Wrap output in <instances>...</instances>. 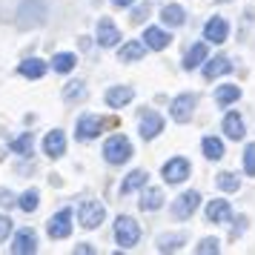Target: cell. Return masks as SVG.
Listing matches in <instances>:
<instances>
[{
    "label": "cell",
    "instance_id": "obj_1",
    "mask_svg": "<svg viewBox=\"0 0 255 255\" xmlns=\"http://www.w3.org/2000/svg\"><path fill=\"white\" fill-rule=\"evenodd\" d=\"M115 241H118V247L132 250L140 241V224L135 218H129V215H121L115 221Z\"/></svg>",
    "mask_w": 255,
    "mask_h": 255
},
{
    "label": "cell",
    "instance_id": "obj_2",
    "mask_svg": "<svg viewBox=\"0 0 255 255\" xmlns=\"http://www.w3.org/2000/svg\"><path fill=\"white\" fill-rule=\"evenodd\" d=\"M104 155L109 163H127L132 155V143L127 140V135H112L104 143Z\"/></svg>",
    "mask_w": 255,
    "mask_h": 255
},
{
    "label": "cell",
    "instance_id": "obj_3",
    "mask_svg": "<svg viewBox=\"0 0 255 255\" xmlns=\"http://www.w3.org/2000/svg\"><path fill=\"white\" fill-rule=\"evenodd\" d=\"M118 121H106V118H98V115H83L78 121V140H92L98 138L106 127H115Z\"/></svg>",
    "mask_w": 255,
    "mask_h": 255
},
{
    "label": "cell",
    "instance_id": "obj_4",
    "mask_svg": "<svg viewBox=\"0 0 255 255\" xmlns=\"http://www.w3.org/2000/svg\"><path fill=\"white\" fill-rule=\"evenodd\" d=\"M81 227L83 230H98L104 224V215H106V207L101 201H83L81 204Z\"/></svg>",
    "mask_w": 255,
    "mask_h": 255
},
{
    "label": "cell",
    "instance_id": "obj_5",
    "mask_svg": "<svg viewBox=\"0 0 255 255\" xmlns=\"http://www.w3.org/2000/svg\"><path fill=\"white\" fill-rule=\"evenodd\" d=\"M46 232L49 238H55V241H60V238H69L72 235V209H60V212H55L52 218H49L46 224Z\"/></svg>",
    "mask_w": 255,
    "mask_h": 255
},
{
    "label": "cell",
    "instance_id": "obj_6",
    "mask_svg": "<svg viewBox=\"0 0 255 255\" xmlns=\"http://www.w3.org/2000/svg\"><path fill=\"white\" fill-rule=\"evenodd\" d=\"M195 104H198V98L195 95H178L172 101V121L175 124H186L189 118H192V109H195Z\"/></svg>",
    "mask_w": 255,
    "mask_h": 255
},
{
    "label": "cell",
    "instance_id": "obj_7",
    "mask_svg": "<svg viewBox=\"0 0 255 255\" xmlns=\"http://www.w3.org/2000/svg\"><path fill=\"white\" fill-rule=\"evenodd\" d=\"M189 178V161L186 158H172L163 163V181L166 184H181Z\"/></svg>",
    "mask_w": 255,
    "mask_h": 255
},
{
    "label": "cell",
    "instance_id": "obj_8",
    "mask_svg": "<svg viewBox=\"0 0 255 255\" xmlns=\"http://www.w3.org/2000/svg\"><path fill=\"white\" fill-rule=\"evenodd\" d=\"M140 138L143 140H152V138H158L163 132V118L158 115V112H143V118H140Z\"/></svg>",
    "mask_w": 255,
    "mask_h": 255
},
{
    "label": "cell",
    "instance_id": "obj_9",
    "mask_svg": "<svg viewBox=\"0 0 255 255\" xmlns=\"http://www.w3.org/2000/svg\"><path fill=\"white\" fill-rule=\"evenodd\" d=\"M198 204H201V195H198V192H184V195L175 201L172 215H175V218H181V221H186L198 209Z\"/></svg>",
    "mask_w": 255,
    "mask_h": 255
},
{
    "label": "cell",
    "instance_id": "obj_10",
    "mask_svg": "<svg viewBox=\"0 0 255 255\" xmlns=\"http://www.w3.org/2000/svg\"><path fill=\"white\" fill-rule=\"evenodd\" d=\"M12 253L14 255H32V253H37V235L32 230H20L17 235H14V241H12Z\"/></svg>",
    "mask_w": 255,
    "mask_h": 255
},
{
    "label": "cell",
    "instance_id": "obj_11",
    "mask_svg": "<svg viewBox=\"0 0 255 255\" xmlns=\"http://www.w3.org/2000/svg\"><path fill=\"white\" fill-rule=\"evenodd\" d=\"M227 35H230V23L224 17H209L207 26H204V37H207L209 43H224Z\"/></svg>",
    "mask_w": 255,
    "mask_h": 255
},
{
    "label": "cell",
    "instance_id": "obj_12",
    "mask_svg": "<svg viewBox=\"0 0 255 255\" xmlns=\"http://www.w3.org/2000/svg\"><path fill=\"white\" fill-rule=\"evenodd\" d=\"M43 152H46L49 158H60L66 152V135L60 129H52L46 135V140H43Z\"/></svg>",
    "mask_w": 255,
    "mask_h": 255
},
{
    "label": "cell",
    "instance_id": "obj_13",
    "mask_svg": "<svg viewBox=\"0 0 255 255\" xmlns=\"http://www.w3.org/2000/svg\"><path fill=\"white\" fill-rule=\"evenodd\" d=\"M118 40H121V32H118V26L109 20V17H104L101 23H98V43L104 49H109V46H115Z\"/></svg>",
    "mask_w": 255,
    "mask_h": 255
},
{
    "label": "cell",
    "instance_id": "obj_14",
    "mask_svg": "<svg viewBox=\"0 0 255 255\" xmlns=\"http://www.w3.org/2000/svg\"><path fill=\"white\" fill-rule=\"evenodd\" d=\"M132 98H135V89L132 86H112L106 92V104L112 106V109H121V106L132 104Z\"/></svg>",
    "mask_w": 255,
    "mask_h": 255
},
{
    "label": "cell",
    "instance_id": "obj_15",
    "mask_svg": "<svg viewBox=\"0 0 255 255\" xmlns=\"http://www.w3.org/2000/svg\"><path fill=\"white\" fill-rule=\"evenodd\" d=\"M207 218L212 224H224V221L232 218V207L230 201H209L207 204Z\"/></svg>",
    "mask_w": 255,
    "mask_h": 255
},
{
    "label": "cell",
    "instance_id": "obj_16",
    "mask_svg": "<svg viewBox=\"0 0 255 255\" xmlns=\"http://www.w3.org/2000/svg\"><path fill=\"white\" fill-rule=\"evenodd\" d=\"M143 40H146V46H149V49H155V52H161V49H166V46H169V40H172V37L166 35L163 29H158V26H149V29L143 32Z\"/></svg>",
    "mask_w": 255,
    "mask_h": 255
},
{
    "label": "cell",
    "instance_id": "obj_17",
    "mask_svg": "<svg viewBox=\"0 0 255 255\" xmlns=\"http://www.w3.org/2000/svg\"><path fill=\"white\" fill-rule=\"evenodd\" d=\"M224 132H227V138H232V140H241L244 138V118L238 115V112H230V115L224 118Z\"/></svg>",
    "mask_w": 255,
    "mask_h": 255
},
{
    "label": "cell",
    "instance_id": "obj_18",
    "mask_svg": "<svg viewBox=\"0 0 255 255\" xmlns=\"http://www.w3.org/2000/svg\"><path fill=\"white\" fill-rule=\"evenodd\" d=\"M143 52H146V43L132 40V43H127V46H121V52H118V60H121V63H132V60H140V58H143Z\"/></svg>",
    "mask_w": 255,
    "mask_h": 255
},
{
    "label": "cell",
    "instance_id": "obj_19",
    "mask_svg": "<svg viewBox=\"0 0 255 255\" xmlns=\"http://www.w3.org/2000/svg\"><path fill=\"white\" fill-rule=\"evenodd\" d=\"M227 72H232V63L224 58V55H218V58H212L207 66H204V78H207V81H212V78H218V75H227Z\"/></svg>",
    "mask_w": 255,
    "mask_h": 255
},
{
    "label": "cell",
    "instance_id": "obj_20",
    "mask_svg": "<svg viewBox=\"0 0 255 255\" xmlns=\"http://www.w3.org/2000/svg\"><path fill=\"white\" fill-rule=\"evenodd\" d=\"M17 72H20L23 78L37 81V78H43V75H46V63H43V60H37V58H29V60H23V63L17 66Z\"/></svg>",
    "mask_w": 255,
    "mask_h": 255
},
{
    "label": "cell",
    "instance_id": "obj_21",
    "mask_svg": "<svg viewBox=\"0 0 255 255\" xmlns=\"http://www.w3.org/2000/svg\"><path fill=\"white\" fill-rule=\"evenodd\" d=\"M161 207H163V192H161V189H155V186L143 189L140 209H143V212H155V209H161Z\"/></svg>",
    "mask_w": 255,
    "mask_h": 255
},
{
    "label": "cell",
    "instance_id": "obj_22",
    "mask_svg": "<svg viewBox=\"0 0 255 255\" xmlns=\"http://www.w3.org/2000/svg\"><path fill=\"white\" fill-rule=\"evenodd\" d=\"M204 60H207V46H204V43H195V46L186 52V58H184V69H186V72H192V69H198V66H201Z\"/></svg>",
    "mask_w": 255,
    "mask_h": 255
},
{
    "label": "cell",
    "instance_id": "obj_23",
    "mask_svg": "<svg viewBox=\"0 0 255 255\" xmlns=\"http://www.w3.org/2000/svg\"><path fill=\"white\" fill-rule=\"evenodd\" d=\"M238 98H241V89H238V86H232V83L215 89V104H218V106H230V104H235Z\"/></svg>",
    "mask_w": 255,
    "mask_h": 255
},
{
    "label": "cell",
    "instance_id": "obj_24",
    "mask_svg": "<svg viewBox=\"0 0 255 255\" xmlns=\"http://www.w3.org/2000/svg\"><path fill=\"white\" fill-rule=\"evenodd\" d=\"M143 184H146V172H143V169H135V172H129L127 178H124V184H121V195H129V192L140 189Z\"/></svg>",
    "mask_w": 255,
    "mask_h": 255
},
{
    "label": "cell",
    "instance_id": "obj_25",
    "mask_svg": "<svg viewBox=\"0 0 255 255\" xmlns=\"http://www.w3.org/2000/svg\"><path fill=\"white\" fill-rule=\"evenodd\" d=\"M161 17H163V23H169V26H184L186 12L181 9V6H178V3H169V6H163Z\"/></svg>",
    "mask_w": 255,
    "mask_h": 255
},
{
    "label": "cell",
    "instance_id": "obj_26",
    "mask_svg": "<svg viewBox=\"0 0 255 255\" xmlns=\"http://www.w3.org/2000/svg\"><path fill=\"white\" fill-rule=\"evenodd\" d=\"M32 146H35V135H32V132H23V135H20V138H14L12 143H9V149L14 152V155H32Z\"/></svg>",
    "mask_w": 255,
    "mask_h": 255
},
{
    "label": "cell",
    "instance_id": "obj_27",
    "mask_svg": "<svg viewBox=\"0 0 255 255\" xmlns=\"http://www.w3.org/2000/svg\"><path fill=\"white\" fill-rule=\"evenodd\" d=\"M75 55H72V52H60V55H55V58H52V69L58 72V75H66V72H72L75 69Z\"/></svg>",
    "mask_w": 255,
    "mask_h": 255
},
{
    "label": "cell",
    "instance_id": "obj_28",
    "mask_svg": "<svg viewBox=\"0 0 255 255\" xmlns=\"http://www.w3.org/2000/svg\"><path fill=\"white\" fill-rule=\"evenodd\" d=\"M204 155H207L209 161L224 158V143H221L218 138H204Z\"/></svg>",
    "mask_w": 255,
    "mask_h": 255
},
{
    "label": "cell",
    "instance_id": "obj_29",
    "mask_svg": "<svg viewBox=\"0 0 255 255\" xmlns=\"http://www.w3.org/2000/svg\"><path fill=\"white\" fill-rule=\"evenodd\" d=\"M218 186L224 189V192H238L241 181H238L232 172H221V175H218Z\"/></svg>",
    "mask_w": 255,
    "mask_h": 255
},
{
    "label": "cell",
    "instance_id": "obj_30",
    "mask_svg": "<svg viewBox=\"0 0 255 255\" xmlns=\"http://www.w3.org/2000/svg\"><path fill=\"white\" fill-rule=\"evenodd\" d=\"M17 204H20L23 212H35V209H37V192H35V189H26L23 195L17 198Z\"/></svg>",
    "mask_w": 255,
    "mask_h": 255
},
{
    "label": "cell",
    "instance_id": "obj_31",
    "mask_svg": "<svg viewBox=\"0 0 255 255\" xmlns=\"http://www.w3.org/2000/svg\"><path fill=\"white\" fill-rule=\"evenodd\" d=\"M218 253H221L218 238H204V241L198 244V255H218Z\"/></svg>",
    "mask_w": 255,
    "mask_h": 255
},
{
    "label": "cell",
    "instance_id": "obj_32",
    "mask_svg": "<svg viewBox=\"0 0 255 255\" xmlns=\"http://www.w3.org/2000/svg\"><path fill=\"white\" fill-rule=\"evenodd\" d=\"M244 172L255 175V143H250L247 152H244Z\"/></svg>",
    "mask_w": 255,
    "mask_h": 255
},
{
    "label": "cell",
    "instance_id": "obj_33",
    "mask_svg": "<svg viewBox=\"0 0 255 255\" xmlns=\"http://www.w3.org/2000/svg\"><path fill=\"white\" fill-rule=\"evenodd\" d=\"M81 95H86V86H83L81 81H75V83H69V86H66L63 98H66V101H75V98H81Z\"/></svg>",
    "mask_w": 255,
    "mask_h": 255
},
{
    "label": "cell",
    "instance_id": "obj_34",
    "mask_svg": "<svg viewBox=\"0 0 255 255\" xmlns=\"http://www.w3.org/2000/svg\"><path fill=\"white\" fill-rule=\"evenodd\" d=\"M184 244V235H169V238H163L161 241V253H172Z\"/></svg>",
    "mask_w": 255,
    "mask_h": 255
},
{
    "label": "cell",
    "instance_id": "obj_35",
    "mask_svg": "<svg viewBox=\"0 0 255 255\" xmlns=\"http://www.w3.org/2000/svg\"><path fill=\"white\" fill-rule=\"evenodd\" d=\"M9 232H12V221L6 218V215H0V241H6Z\"/></svg>",
    "mask_w": 255,
    "mask_h": 255
},
{
    "label": "cell",
    "instance_id": "obj_36",
    "mask_svg": "<svg viewBox=\"0 0 255 255\" xmlns=\"http://www.w3.org/2000/svg\"><path fill=\"white\" fill-rule=\"evenodd\" d=\"M0 204H3V207H14L17 198H14L12 192H6V189H0Z\"/></svg>",
    "mask_w": 255,
    "mask_h": 255
},
{
    "label": "cell",
    "instance_id": "obj_37",
    "mask_svg": "<svg viewBox=\"0 0 255 255\" xmlns=\"http://www.w3.org/2000/svg\"><path fill=\"white\" fill-rule=\"evenodd\" d=\"M75 253L81 255V253H92V247H89V244H78V247H75Z\"/></svg>",
    "mask_w": 255,
    "mask_h": 255
},
{
    "label": "cell",
    "instance_id": "obj_38",
    "mask_svg": "<svg viewBox=\"0 0 255 255\" xmlns=\"http://www.w3.org/2000/svg\"><path fill=\"white\" fill-rule=\"evenodd\" d=\"M112 3H115V6H132L135 0H112Z\"/></svg>",
    "mask_w": 255,
    "mask_h": 255
}]
</instances>
